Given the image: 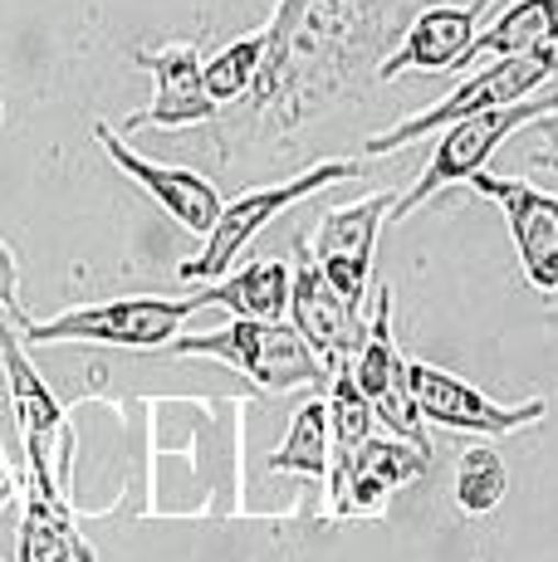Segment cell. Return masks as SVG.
Listing matches in <instances>:
<instances>
[{
    "label": "cell",
    "mask_w": 558,
    "mask_h": 562,
    "mask_svg": "<svg viewBox=\"0 0 558 562\" xmlns=\"http://www.w3.org/2000/svg\"><path fill=\"white\" fill-rule=\"evenodd\" d=\"M416 0H275L250 93L221 117V153L284 147L289 133L319 123L343 99L378 79L412 25Z\"/></svg>",
    "instance_id": "1"
},
{
    "label": "cell",
    "mask_w": 558,
    "mask_h": 562,
    "mask_svg": "<svg viewBox=\"0 0 558 562\" xmlns=\"http://www.w3.org/2000/svg\"><path fill=\"white\" fill-rule=\"evenodd\" d=\"M362 171H368L362 161L334 157V161H319V167L299 171V177H289V181L255 187V191H245V196H235L231 205H221L216 225L201 235L207 245H201L191 259H181V265H177V279H181V284H211V279H221L225 269L235 265V255H241L245 245H250L270 221H279L289 205L319 196V191L334 187V181H358Z\"/></svg>",
    "instance_id": "2"
},
{
    "label": "cell",
    "mask_w": 558,
    "mask_h": 562,
    "mask_svg": "<svg viewBox=\"0 0 558 562\" xmlns=\"http://www.w3.org/2000/svg\"><path fill=\"white\" fill-rule=\"evenodd\" d=\"M558 113V99H520V103H504V108H486V113H470V117H456V123L442 127L436 137V153L432 161L422 167L412 191L392 201L388 221H406L412 211H422L432 196H442L446 187H460L470 181L476 171H486V161L510 143L520 127H534L539 117Z\"/></svg>",
    "instance_id": "3"
},
{
    "label": "cell",
    "mask_w": 558,
    "mask_h": 562,
    "mask_svg": "<svg viewBox=\"0 0 558 562\" xmlns=\"http://www.w3.org/2000/svg\"><path fill=\"white\" fill-rule=\"evenodd\" d=\"M177 358H216L235 372H245L260 392H289V386H314L328 376V367L314 358L294 323H260V318H231L221 333H197V338L171 342Z\"/></svg>",
    "instance_id": "4"
},
{
    "label": "cell",
    "mask_w": 558,
    "mask_h": 562,
    "mask_svg": "<svg viewBox=\"0 0 558 562\" xmlns=\"http://www.w3.org/2000/svg\"><path fill=\"white\" fill-rule=\"evenodd\" d=\"M554 74H558V45H544V49H529V54H500V59H490L480 74H470L456 93H446L442 103L422 108L416 117H402V123L388 127V133L368 137L362 147H368V157H392V153H402V147H412L416 137L442 133V127L456 123V117L529 99V93H539Z\"/></svg>",
    "instance_id": "5"
},
{
    "label": "cell",
    "mask_w": 558,
    "mask_h": 562,
    "mask_svg": "<svg viewBox=\"0 0 558 562\" xmlns=\"http://www.w3.org/2000/svg\"><path fill=\"white\" fill-rule=\"evenodd\" d=\"M197 308H207V299H113V304H89L69 308L59 318L25 323V342H109V348H167L177 338V328Z\"/></svg>",
    "instance_id": "6"
},
{
    "label": "cell",
    "mask_w": 558,
    "mask_h": 562,
    "mask_svg": "<svg viewBox=\"0 0 558 562\" xmlns=\"http://www.w3.org/2000/svg\"><path fill=\"white\" fill-rule=\"evenodd\" d=\"M432 450L412 446V440H378L368 436L362 446L328 456V518H353V514H378L392 490L422 480Z\"/></svg>",
    "instance_id": "7"
},
{
    "label": "cell",
    "mask_w": 558,
    "mask_h": 562,
    "mask_svg": "<svg viewBox=\"0 0 558 562\" xmlns=\"http://www.w3.org/2000/svg\"><path fill=\"white\" fill-rule=\"evenodd\" d=\"M406 386H412V402L422 420L446 426V430H470V436H490V440L514 436V430L549 416L544 402H520V406L490 402L466 376H450L446 367H432V362H406Z\"/></svg>",
    "instance_id": "8"
},
{
    "label": "cell",
    "mask_w": 558,
    "mask_h": 562,
    "mask_svg": "<svg viewBox=\"0 0 558 562\" xmlns=\"http://www.w3.org/2000/svg\"><path fill=\"white\" fill-rule=\"evenodd\" d=\"M289 308H294V328L299 338L314 348V358L334 372V367L353 362V352L368 338V323H362V308L348 304L328 274L319 269L314 250L304 240L294 245V269H289Z\"/></svg>",
    "instance_id": "9"
},
{
    "label": "cell",
    "mask_w": 558,
    "mask_h": 562,
    "mask_svg": "<svg viewBox=\"0 0 558 562\" xmlns=\"http://www.w3.org/2000/svg\"><path fill=\"white\" fill-rule=\"evenodd\" d=\"M466 187L504 211V225H510V235H514L524 279H529L539 294H558V196L554 191L534 187V181L490 177V171H476Z\"/></svg>",
    "instance_id": "10"
},
{
    "label": "cell",
    "mask_w": 558,
    "mask_h": 562,
    "mask_svg": "<svg viewBox=\"0 0 558 562\" xmlns=\"http://www.w3.org/2000/svg\"><path fill=\"white\" fill-rule=\"evenodd\" d=\"M397 191H372L362 201H348L338 211H328L319 221V235H314V259L319 269L328 274V284L338 289L348 304L362 308L368 299V279H372V255H378V235H382V221H388Z\"/></svg>",
    "instance_id": "11"
},
{
    "label": "cell",
    "mask_w": 558,
    "mask_h": 562,
    "mask_svg": "<svg viewBox=\"0 0 558 562\" xmlns=\"http://www.w3.org/2000/svg\"><path fill=\"white\" fill-rule=\"evenodd\" d=\"M353 382L362 386V396L372 402L378 420H388L402 440L412 446L432 450L426 446V420L416 416V402H412V386H406V358L397 352V338H392V289H378V308H372V328L362 338V348L353 352L348 362Z\"/></svg>",
    "instance_id": "12"
},
{
    "label": "cell",
    "mask_w": 558,
    "mask_h": 562,
    "mask_svg": "<svg viewBox=\"0 0 558 562\" xmlns=\"http://www.w3.org/2000/svg\"><path fill=\"white\" fill-rule=\"evenodd\" d=\"M93 143L109 153V161L123 177H133L137 187L147 191L163 211L171 215V221L181 225V231H191V235H207L211 225H216V215H221V191L211 187L201 171H191V167H167V161H153V157H143V153H133V147L123 143V137L113 133L109 123H93Z\"/></svg>",
    "instance_id": "13"
},
{
    "label": "cell",
    "mask_w": 558,
    "mask_h": 562,
    "mask_svg": "<svg viewBox=\"0 0 558 562\" xmlns=\"http://www.w3.org/2000/svg\"><path fill=\"white\" fill-rule=\"evenodd\" d=\"M133 64L153 74V103L143 113L123 117L127 133H137V127H201L221 117V108L211 103L207 83H201L197 45L177 40V45L163 49H133Z\"/></svg>",
    "instance_id": "14"
},
{
    "label": "cell",
    "mask_w": 558,
    "mask_h": 562,
    "mask_svg": "<svg viewBox=\"0 0 558 562\" xmlns=\"http://www.w3.org/2000/svg\"><path fill=\"white\" fill-rule=\"evenodd\" d=\"M495 0H470V5H422L412 15V25L402 30L397 49L378 64V83L397 79L406 69L422 74H442V69H460L470 40L480 35V20L490 15Z\"/></svg>",
    "instance_id": "15"
},
{
    "label": "cell",
    "mask_w": 558,
    "mask_h": 562,
    "mask_svg": "<svg viewBox=\"0 0 558 562\" xmlns=\"http://www.w3.org/2000/svg\"><path fill=\"white\" fill-rule=\"evenodd\" d=\"M0 367H5L10 402H15V416H20L25 470L30 474H45V480H59V474H55V440L64 436V411L55 402V392L45 386V376L35 372V362L25 358L15 328H5V323H0Z\"/></svg>",
    "instance_id": "16"
},
{
    "label": "cell",
    "mask_w": 558,
    "mask_h": 562,
    "mask_svg": "<svg viewBox=\"0 0 558 562\" xmlns=\"http://www.w3.org/2000/svg\"><path fill=\"white\" fill-rule=\"evenodd\" d=\"M20 490H25V518H20V562H93V553L83 548L74 514L59 494V480L20 470Z\"/></svg>",
    "instance_id": "17"
},
{
    "label": "cell",
    "mask_w": 558,
    "mask_h": 562,
    "mask_svg": "<svg viewBox=\"0 0 558 562\" xmlns=\"http://www.w3.org/2000/svg\"><path fill=\"white\" fill-rule=\"evenodd\" d=\"M201 299H207V308H231L235 318L279 323L289 313V265L284 259H250L235 274L211 279Z\"/></svg>",
    "instance_id": "18"
},
{
    "label": "cell",
    "mask_w": 558,
    "mask_h": 562,
    "mask_svg": "<svg viewBox=\"0 0 558 562\" xmlns=\"http://www.w3.org/2000/svg\"><path fill=\"white\" fill-rule=\"evenodd\" d=\"M544 45H558V0H514V5H504L500 15L470 40L460 69L476 59L529 54V49H544Z\"/></svg>",
    "instance_id": "19"
},
{
    "label": "cell",
    "mask_w": 558,
    "mask_h": 562,
    "mask_svg": "<svg viewBox=\"0 0 558 562\" xmlns=\"http://www.w3.org/2000/svg\"><path fill=\"white\" fill-rule=\"evenodd\" d=\"M265 470L275 474H304V480H328V402L324 396H309L294 411L284 440L270 450Z\"/></svg>",
    "instance_id": "20"
},
{
    "label": "cell",
    "mask_w": 558,
    "mask_h": 562,
    "mask_svg": "<svg viewBox=\"0 0 558 562\" xmlns=\"http://www.w3.org/2000/svg\"><path fill=\"white\" fill-rule=\"evenodd\" d=\"M260 54H265V35L255 30V35L231 40V45L216 49L211 59H201V83H207L211 103L216 108L241 103L245 93H250L255 74H260Z\"/></svg>",
    "instance_id": "21"
},
{
    "label": "cell",
    "mask_w": 558,
    "mask_h": 562,
    "mask_svg": "<svg viewBox=\"0 0 558 562\" xmlns=\"http://www.w3.org/2000/svg\"><path fill=\"white\" fill-rule=\"evenodd\" d=\"M504 490H510V470L490 446H470L466 456L456 460V504L460 514L486 518L500 509Z\"/></svg>",
    "instance_id": "22"
},
{
    "label": "cell",
    "mask_w": 558,
    "mask_h": 562,
    "mask_svg": "<svg viewBox=\"0 0 558 562\" xmlns=\"http://www.w3.org/2000/svg\"><path fill=\"white\" fill-rule=\"evenodd\" d=\"M328 376H334V396H328V436H334V456H338V450H353L372 436L378 411H372V402L362 396V386L353 382L348 362L334 367Z\"/></svg>",
    "instance_id": "23"
},
{
    "label": "cell",
    "mask_w": 558,
    "mask_h": 562,
    "mask_svg": "<svg viewBox=\"0 0 558 562\" xmlns=\"http://www.w3.org/2000/svg\"><path fill=\"white\" fill-rule=\"evenodd\" d=\"M15 294H20V259L5 240H0V308H15L20 304Z\"/></svg>",
    "instance_id": "24"
},
{
    "label": "cell",
    "mask_w": 558,
    "mask_h": 562,
    "mask_svg": "<svg viewBox=\"0 0 558 562\" xmlns=\"http://www.w3.org/2000/svg\"><path fill=\"white\" fill-rule=\"evenodd\" d=\"M5 504H10V474L0 470V509H5Z\"/></svg>",
    "instance_id": "25"
},
{
    "label": "cell",
    "mask_w": 558,
    "mask_h": 562,
    "mask_svg": "<svg viewBox=\"0 0 558 562\" xmlns=\"http://www.w3.org/2000/svg\"><path fill=\"white\" fill-rule=\"evenodd\" d=\"M539 127H544V133H554V137H558V113H549V117H539Z\"/></svg>",
    "instance_id": "26"
},
{
    "label": "cell",
    "mask_w": 558,
    "mask_h": 562,
    "mask_svg": "<svg viewBox=\"0 0 558 562\" xmlns=\"http://www.w3.org/2000/svg\"><path fill=\"white\" fill-rule=\"evenodd\" d=\"M534 161H539V167H554V171H558V157H534Z\"/></svg>",
    "instance_id": "27"
},
{
    "label": "cell",
    "mask_w": 558,
    "mask_h": 562,
    "mask_svg": "<svg viewBox=\"0 0 558 562\" xmlns=\"http://www.w3.org/2000/svg\"><path fill=\"white\" fill-rule=\"evenodd\" d=\"M0 117H5V108H0Z\"/></svg>",
    "instance_id": "28"
}]
</instances>
